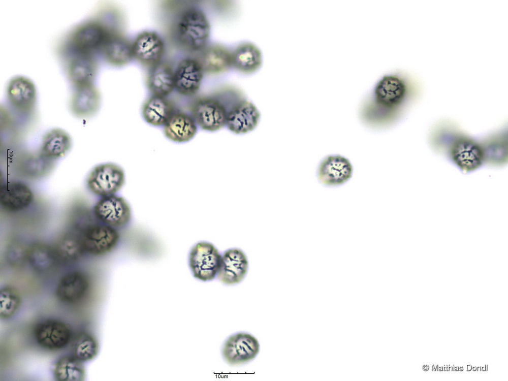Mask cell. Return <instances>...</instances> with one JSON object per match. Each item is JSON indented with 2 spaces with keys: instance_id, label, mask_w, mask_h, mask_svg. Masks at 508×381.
Here are the masks:
<instances>
[{
  "instance_id": "obj_18",
  "label": "cell",
  "mask_w": 508,
  "mask_h": 381,
  "mask_svg": "<svg viewBox=\"0 0 508 381\" xmlns=\"http://www.w3.org/2000/svg\"><path fill=\"white\" fill-rule=\"evenodd\" d=\"M110 34L101 24L90 22L77 28L71 40L75 48L85 52L103 47Z\"/></svg>"
},
{
  "instance_id": "obj_37",
  "label": "cell",
  "mask_w": 508,
  "mask_h": 381,
  "mask_svg": "<svg viewBox=\"0 0 508 381\" xmlns=\"http://www.w3.org/2000/svg\"><path fill=\"white\" fill-rule=\"evenodd\" d=\"M429 367L427 365H425L423 367V369L425 371H427L429 369Z\"/></svg>"
},
{
  "instance_id": "obj_14",
  "label": "cell",
  "mask_w": 508,
  "mask_h": 381,
  "mask_svg": "<svg viewBox=\"0 0 508 381\" xmlns=\"http://www.w3.org/2000/svg\"><path fill=\"white\" fill-rule=\"evenodd\" d=\"M352 173V166L347 158L338 155H329L321 162L318 178L325 185L336 186L347 182Z\"/></svg>"
},
{
  "instance_id": "obj_48",
  "label": "cell",
  "mask_w": 508,
  "mask_h": 381,
  "mask_svg": "<svg viewBox=\"0 0 508 381\" xmlns=\"http://www.w3.org/2000/svg\"><path fill=\"white\" fill-rule=\"evenodd\" d=\"M485 370H486V371H487V370H488V367H487V365H486L485 366Z\"/></svg>"
},
{
  "instance_id": "obj_7",
  "label": "cell",
  "mask_w": 508,
  "mask_h": 381,
  "mask_svg": "<svg viewBox=\"0 0 508 381\" xmlns=\"http://www.w3.org/2000/svg\"><path fill=\"white\" fill-rule=\"evenodd\" d=\"M119 237L114 228L103 223L86 228L82 234L85 250L93 256H101L111 251L117 244Z\"/></svg>"
},
{
  "instance_id": "obj_47",
  "label": "cell",
  "mask_w": 508,
  "mask_h": 381,
  "mask_svg": "<svg viewBox=\"0 0 508 381\" xmlns=\"http://www.w3.org/2000/svg\"><path fill=\"white\" fill-rule=\"evenodd\" d=\"M481 370H482V371H485V366L481 368Z\"/></svg>"
},
{
  "instance_id": "obj_42",
  "label": "cell",
  "mask_w": 508,
  "mask_h": 381,
  "mask_svg": "<svg viewBox=\"0 0 508 381\" xmlns=\"http://www.w3.org/2000/svg\"><path fill=\"white\" fill-rule=\"evenodd\" d=\"M458 370H459V371H463V367H461V366H460V367H458Z\"/></svg>"
},
{
  "instance_id": "obj_30",
  "label": "cell",
  "mask_w": 508,
  "mask_h": 381,
  "mask_svg": "<svg viewBox=\"0 0 508 381\" xmlns=\"http://www.w3.org/2000/svg\"><path fill=\"white\" fill-rule=\"evenodd\" d=\"M27 261L36 271L46 272L52 269L59 260L54 247L36 243L27 248Z\"/></svg>"
},
{
  "instance_id": "obj_15",
  "label": "cell",
  "mask_w": 508,
  "mask_h": 381,
  "mask_svg": "<svg viewBox=\"0 0 508 381\" xmlns=\"http://www.w3.org/2000/svg\"><path fill=\"white\" fill-rule=\"evenodd\" d=\"M134 57L141 63L151 67L161 62L165 47L160 36L152 31L140 34L132 44Z\"/></svg>"
},
{
  "instance_id": "obj_39",
  "label": "cell",
  "mask_w": 508,
  "mask_h": 381,
  "mask_svg": "<svg viewBox=\"0 0 508 381\" xmlns=\"http://www.w3.org/2000/svg\"><path fill=\"white\" fill-rule=\"evenodd\" d=\"M471 368L472 367H471V366L470 365H467V371H470L471 369Z\"/></svg>"
},
{
  "instance_id": "obj_27",
  "label": "cell",
  "mask_w": 508,
  "mask_h": 381,
  "mask_svg": "<svg viewBox=\"0 0 508 381\" xmlns=\"http://www.w3.org/2000/svg\"><path fill=\"white\" fill-rule=\"evenodd\" d=\"M71 146L70 136L62 129H54L43 137L40 152L45 156L54 159L64 156Z\"/></svg>"
},
{
  "instance_id": "obj_1",
  "label": "cell",
  "mask_w": 508,
  "mask_h": 381,
  "mask_svg": "<svg viewBox=\"0 0 508 381\" xmlns=\"http://www.w3.org/2000/svg\"><path fill=\"white\" fill-rule=\"evenodd\" d=\"M413 82L398 71L381 75L361 105L360 113L364 120L375 125H384L393 121L413 90Z\"/></svg>"
},
{
  "instance_id": "obj_23",
  "label": "cell",
  "mask_w": 508,
  "mask_h": 381,
  "mask_svg": "<svg viewBox=\"0 0 508 381\" xmlns=\"http://www.w3.org/2000/svg\"><path fill=\"white\" fill-rule=\"evenodd\" d=\"M147 84L154 96L166 97L175 88L174 72L168 64L160 62L151 67Z\"/></svg>"
},
{
  "instance_id": "obj_6",
  "label": "cell",
  "mask_w": 508,
  "mask_h": 381,
  "mask_svg": "<svg viewBox=\"0 0 508 381\" xmlns=\"http://www.w3.org/2000/svg\"><path fill=\"white\" fill-rule=\"evenodd\" d=\"M96 217L103 224L113 228L126 226L131 218V210L122 197L112 195L103 197L94 207Z\"/></svg>"
},
{
  "instance_id": "obj_22",
  "label": "cell",
  "mask_w": 508,
  "mask_h": 381,
  "mask_svg": "<svg viewBox=\"0 0 508 381\" xmlns=\"http://www.w3.org/2000/svg\"><path fill=\"white\" fill-rule=\"evenodd\" d=\"M76 87L71 101L72 112L80 117H87L95 114L100 104L98 89L92 84Z\"/></svg>"
},
{
  "instance_id": "obj_26",
  "label": "cell",
  "mask_w": 508,
  "mask_h": 381,
  "mask_svg": "<svg viewBox=\"0 0 508 381\" xmlns=\"http://www.w3.org/2000/svg\"><path fill=\"white\" fill-rule=\"evenodd\" d=\"M232 67L244 73L258 70L262 63L260 49L254 44L246 43L239 45L232 52Z\"/></svg>"
},
{
  "instance_id": "obj_34",
  "label": "cell",
  "mask_w": 508,
  "mask_h": 381,
  "mask_svg": "<svg viewBox=\"0 0 508 381\" xmlns=\"http://www.w3.org/2000/svg\"><path fill=\"white\" fill-rule=\"evenodd\" d=\"M21 302L19 292L14 288L7 286L0 291V315L7 319L13 316L19 309Z\"/></svg>"
},
{
  "instance_id": "obj_5",
  "label": "cell",
  "mask_w": 508,
  "mask_h": 381,
  "mask_svg": "<svg viewBox=\"0 0 508 381\" xmlns=\"http://www.w3.org/2000/svg\"><path fill=\"white\" fill-rule=\"evenodd\" d=\"M125 182L123 170L118 165L108 163L96 166L87 178V185L94 194L105 197L114 195Z\"/></svg>"
},
{
  "instance_id": "obj_28",
  "label": "cell",
  "mask_w": 508,
  "mask_h": 381,
  "mask_svg": "<svg viewBox=\"0 0 508 381\" xmlns=\"http://www.w3.org/2000/svg\"><path fill=\"white\" fill-rule=\"evenodd\" d=\"M59 260L66 263L78 261L85 251L82 235L74 232L66 233L57 240L54 247Z\"/></svg>"
},
{
  "instance_id": "obj_8",
  "label": "cell",
  "mask_w": 508,
  "mask_h": 381,
  "mask_svg": "<svg viewBox=\"0 0 508 381\" xmlns=\"http://www.w3.org/2000/svg\"><path fill=\"white\" fill-rule=\"evenodd\" d=\"M258 340L252 335L239 333L230 336L223 348L225 360L232 365H239L253 359L259 352Z\"/></svg>"
},
{
  "instance_id": "obj_16",
  "label": "cell",
  "mask_w": 508,
  "mask_h": 381,
  "mask_svg": "<svg viewBox=\"0 0 508 381\" xmlns=\"http://www.w3.org/2000/svg\"><path fill=\"white\" fill-rule=\"evenodd\" d=\"M90 289L87 275L79 271H71L59 279L56 289L58 299L62 302L73 304L83 299Z\"/></svg>"
},
{
  "instance_id": "obj_25",
  "label": "cell",
  "mask_w": 508,
  "mask_h": 381,
  "mask_svg": "<svg viewBox=\"0 0 508 381\" xmlns=\"http://www.w3.org/2000/svg\"><path fill=\"white\" fill-rule=\"evenodd\" d=\"M174 113L172 103L166 97L153 95L145 101L142 107L145 120L155 126L164 125Z\"/></svg>"
},
{
  "instance_id": "obj_45",
  "label": "cell",
  "mask_w": 508,
  "mask_h": 381,
  "mask_svg": "<svg viewBox=\"0 0 508 381\" xmlns=\"http://www.w3.org/2000/svg\"><path fill=\"white\" fill-rule=\"evenodd\" d=\"M477 370L478 371H480L481 370V367L480 366L478 367V368H477Z\"/></svg>"
},
{
  "instance_id": "obj_46",
  "label": "cell",
  "mask_w": 508,
  "mask_h": 381,
  "mask_svg": "<svg viewBox=\"0 0 508 381\" xmlns=\"http://www.w3.org/2000/svg\"><path fill=\"white\" fill-rule=\"evenodd\" d=\"M442 370H444V371H447V365H446V366L444 365V366L443 367H442Z\"/></svg>"
},
{
  "instance_id": "obj_24",
  "label": "cell",
  "mask_w": 508,
  "mask_h": 381,
  "mask_svg": "<svg viewBox=\"0 0 508 381\" xmlns=\"http://www.w3.org/2000/svg\"><path fill=\"white\" fill-rule=\"evenodd\" d=\"M102 48L104 57L112 65L122 66L134 57L132 44L118 34H110Z\"/></svg>"
},
{
  "instance_id": "obj_35",
  "label": "cell",
  "mask_w": 508,
  "mask_h": 381,
  "mask_svg": "<svg viewBox=\"0 0 508 381\" xmlns=\"http://www.w3.org/2000/svg\"><path fill=\"white\" fill-rule=\"evenodd\" d=\"M503 137L492 138L482 147L484 159L494 163H501L507 158V141Z\"/></svg>"
},
{
  "instance_id": "obj_9",
  "label": "cell",
  "mask_w": 508,
  "mask_h": 381,
  "mask_svg": "<svg viewBox=\"0 0 508 381\" xmlns=\"http://www.w3.org/2000/svg\"><path fill=\"white\" fill-rule=\"evenodd\" d=\"M260 118V112L252 103L239 100L229 108L226 126L234 134H245L257 126Z\"/></svg>"
},
{
  "instance_id": "obj_31",
  "label": "cell",
  "mask_w": 508,
  "mask_h": 381,
  "mask_svg": "<svg viewBox=\"0 0 508 381\" xmlns=\"http://www.w3.org/2000/svg\"><path fill=\"white\" fill-rule=\"evenodd\" d=\"M41 152L25 155L20 160L18 169L24 176L29 178H39L48 174L54 166L52 161Z\"/></svg>"
},
{
  "instance_id": "obj_20",
  "label": "cell",
  "mask_w": 508,
  "mask_h": 381,
  "mask_svg": "<svg viewBox=\"0 0 508 381\" xmlns=\"http://www.w3.org/2000/svg\"><path fill=\"white\" fill-rule=\"evenodd\" d=\"M197 60L204 73L218 74L228 71L232 67V52L223 46H206L200 51Z\"/></svg>"
},
{
  "instance_id": "obj_41",
  "label": "cell",
  "mask_w": 508,
  "mask_h": 381,
  "mask_svg": "<svg viewBox=\"0 0 508 381\" xmlns=\"http://www.w3.org/2000/svg\"><path fill=\"white\" fill-rule=\"evenodd\" d=\"M453 370H454V366H453L449 367V371H453Z\"/></svg>"
},
{
  "instance_id": "obj_19",
  "label": "cell",
  "mask_w": 508,
  "mask_h": 381,
  "mask_svg": "<svg viewBox=\"0 0 508 381\" xmlns=\"http://www.w3.org/2000/svg\"><path fill=\"white\" fill-rule=\"evenodd\" d=\"M33 200L31 190L22 182H9L1 187V205L8 211L17 212L23 210L30 204Z\"/></svg>"
},
{
  "instance_id": "obj_36",
  "label": "cell",
  "mask_w": 508,
  "mask_h": 381,
  "mask_svg": "<svg viewBox=\"0 0 508 381\" xmlns=\"http://www.w3.org/2000/svg\"><path fill=\"white\" fill-rule=\"evenodd\" d=\"M9 251L8 259L12 265L15 267L21 266L27 261V249L22 245H13Z\"/></svg>"
},
{
  "instance_id": "obj_44",
  "label": "cell",
  "mask_w": 508,
  "mask_h": 381,
  "mask_svg": "<svg viewBox=\"0 0 508 381\" xmlns=\"http://www.w3.org/2000/svg\"><path fill=\"white\" fill-rule=\"evenodd\" d=\"M471 369L473 371H475V370H477V367L475 366H473L472 368H471Z\"/></svg>"
},
{
  "instance_id": "obj_2",
  "label": "cell",
  "mask_w": 508,
  "mask_h": 381,
  "mask_svg": "<svg viewBox=\"0 0 508 381\" xmlns=\"http://www.w3.org/2000/svg\"><path fill=\"white\" fill-rule=\"evenodd\" d=\"M176 34L183 47L191 51L200 52L207 46L210 34L209 22L201 10L190 8L179 16Z\"/></svg>"
},
{
  "instance_id": "obj_33",
  "label": "cell",
  "mask_w": 508,
  "mask_h": 381,
  "mask_svg": "<svg viewBox=\"0 0 508 381\" xmlns=\"http://www.w3.org/2000/svg\"><path fill=\"white\" fill-rule=\"evenodd\" d=\"M98 344L95 338L87 333H80L72 340V356L81 361L92 359L97 355Z\"/></svg>"
},
{
  "instance_id": "obj_38",
  "label": "cell",
  "mask_w": 508,
  "mask_h": 381,
  "mask_svg": "<svg viewBox=\"0 0 508 381\" xmlns=\"http://www.w3.org/2000/svg\"><path fill=\"white\" fill-rule=\"evenodd\" d=\"M437 368H438L437 365L432 366V369H433L432 371H436V370H437Z\"/></svg>"
},
{
  "instance_id": "obj_29",
  "label": "cell",
  "mask_w": 508,
  "mask_h": 381,
  "mask_svg": "<svg viewBox=\"0 0 508 381\" xmlns=\"http://www.w3.org/2000/svg\"><path fill=\"white\" fill-rule=\"evenodd\" d=\"M97 71L95 60L87 54L74 58L70 64L69 75L76 87L92 84Z\"/></svg>"
},
{
  "instance_id": "obj_10",
  "label": "cell",
  "mask_w": 508,
  "mask_h": 381,
  "mask_svg": "<svg viewBox=\"0 0 508 381\" xmlns=\"http://www.w3.org/2000/svg\"><path fill=\"white\" fill-rule=\"evenodd\" d=\"M35 338L43 347L50 350L64 348L70 342L71 332L65 323L48 319L39 323L35 327Z\"/></svg>"
},
{
  "instance_id": "obj_4",
  "label": "cell",
  "mask_w": 508,
  "mask_h": 381,
  "mask_svg": "<svg viewBox=\"0 0 508 381\" xmlns=\"http://www.w3.org/2000/svg\"><path fill=\"white\" fill-rule=\"evenodd\" d=\"M221 253L211 243L201 241L196 244L189 254V266L194 276L203 281L216 277L219 269Z\"/></svg>"
},
{
  "instance_id": "obj_3",
  "label": "cell",
  "mask_w": 508,
  "mask_h": 381,
  "mask_svg": "<svg viewBox=\"0 0 508 381\" xmlns=\"http://www.w3.org/2000/svg\"><path fill=\"white\" fill-rule=\"evenodd\" d=\"M231 107L219 98L204 97L193 103L192 116L201 129L215 132L226 126L228 112Z\"/></svg>"
},
{
  "instance_id": "obj_13",
  "label": "cell",
  "mask_w": 508,
  "mask_h": 381,
  "mask_svg": "<svg viewBox=\"0 0 508 381\" xmlns=\"http://www.w3.org/2000/svg\"><path fill=\"white\" fill-rule=\"evenodd\" d=\"M450 154L453 162L465 172L474 170L484 160L482 147L464 137H457L452 140Z\"/></svg>"
},
{
  "instance_id": "obj_17",
  "label": "cell",
  "mask_w": 508,
  "mask_h": 381,
  "mask_svg": "<svg viewBox=\"0 0 508 381\" xmlns=\"http://www.w3.org/2000/svg\"><path fill=\"white\" fill-rule=\"evenodd\" d=\"M7 95L11 105L20 111H29L35 105L37 95L35 85L24 77H15L11 80Z\"/></svg>"
},
{
  "instance_id": "obj_12",
  "label": "cell",
  "mask_w": 508,
  "mask_h": 381,
  "mask_svg": "<svg viewBox=\"0 0 508 381\" xmlns=\"http://www.w3.org/2000/svg\"><path fill=\"white\" fill-rule=\"evenodd\" d=\"M204 72L197 59L187 58L181 60L174 72V86L181 95L195 94L200 88Z\"/></svg>"
},
{
  "instance_id": "obj_21",
  "label": "cell",
  "mask_w": 508,
  "mask_h": 381,
  "mask_svg": "<svg viewBox=\"0 0 508 381\" xmlns=\"http://www.w3.org/2000/svg\"><path fill=\"white\" fill-rule=\"evenodd\" d=\"M197 132V125L192 115L183 112H174L164 125L166 137L177 143L189 141Z\"/></svg>"
},
{
  "instance_id": "obj_11",
  "label": "cell",
  "mask_w": 508,
  "mask_h": 381,
  "mask_svg": "<svg viewBox=\"0 0 508 381\" xmlns=\"http://www.w3.org/2000/svg\"><path fill=\"white\" fill-rule=\"evenodd\" d=\"M248 267V260L242 250L238 248H229L221 253L217 277L225 284H237L245 277Z\"/></svg>"
},
{
  "instance_id": "obj_40",
  "label": "cell",
  "mask_w": 508,
  "mask_h": 381,
  "mask_svg": "<svg viewBox=\"0 0 508 381\" xmlns=\"http://www.w3.org/2000/svg\"><path fill=\"white\" fill-rule=\"evenodd\" d=\"M437 370H438V371H442V370H442V367H441V366H439V367H438V368H437Z\"/></svg>"
},
{
  "instance_id": "obj_43",
  "label": "cell",
  "mask_w": 508,
  "mask_h": 381,
  "mask_svg": "<svg viewBox=\"0 0 508 381\" xmlns=\"http://www.w3.org/2000/svg\"><path fill=\"white\" fill-rule=\"evenodd\" d=\"M454 370H455V371H458V367L455 366L454 367Z\"/></svg>"
},
{
  "instance_id": "obj_32",
  "label": "cell",
  "mask_w": 508,
  "mask_h": 381,
  "mask_svg": "<svg viewBox=\"0 0 508 381\" xmlns=\"http://www.w3.org/2000/svg\"><path fill=\"white\" fill-rule=\"evenodd\" d=\"M53 373L56 379L59 381H80L85 375L81 361L72 355L59 359L55 364Z\"/></svg>"
}]
</instances>
